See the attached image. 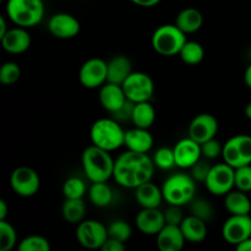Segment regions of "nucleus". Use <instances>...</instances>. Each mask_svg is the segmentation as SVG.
I'll return each mask as SVG.
<instances>
[{
  "label": "nucleus",
  "instance_id": "e433bc0d",
  "mask_svg": "<svg viewBox=\"0 0 251 251\" xmlns=\"http://www.w3.org/2000/svg\"><path fill=\"white\" fill-rule=\"evenodd\" d=\"M131 227L127 222L123 220H117L112 222L108 227V235L109 238L117 239L119 242L126 243L131 237Z\"/></svg>",
  "mask_w": 251,
  "mask_h": 251
},
{
  "label": "nucleus",
  "instance_id": "bb28decb",
  "mask_svg": "<svg viewBox=\"0 0 251 251\" xmlns=\"http://www.w3.org/2000/svg\"><path fill=\"white\" fill-rule=\"evenodd\" d=\"M154 120H156V110L150 100L135 103L131 115V122L134 126L150 129L153 125Z\"/></svg>",
  "mask_w": 251,
  "mask_h": 251
},
{
  "label": "nucleus",
  "instance_id": "473e14b6",
  "mask_svg": "<svg viewBox=\"0 0 251 251\" xmlns=\"http://www.w3.org/2000/svg\"><path fill=\"white\" fill-rule=\"evenodd\" d=\"M63 194L65 199H82L86 194V184L77 176L66 179L63 185Z\"/></svg>",
  "mask_w": 251,
  "mask_h": 251
},
{
  "label": "nucleus",
  "instance_id": "58836bf2",
  "mask_svg": "<svg viewBox=\"0 0 251 251\" xmlns=\"http://www.w3.org/2000/svg\"><path fill=\"white\" fill-rule=\"evenodd\" d=\"M211 168H212V166H210V164L206 162V158L201 157V158L190 168V176H193V178L195 179V181H198V183H205L208 174H210Z\"/></svg>",
  "mask_w": 251,
  "mask_h": 251
},
{
  "label": "nucleus",
  "instance_id": "a18cd8bd",
  "mask_svg": "<svg viewBox=\"0 0 251 251\" xmlns=\"http://www.w3.org/2000/svg\"><path fill=\"white\" fill-rule=\"evenodd\" d=\"M238 251H251V237L235 247Z\"/></svg>",
  "mask_w": 251,
  "mask_h": 251
},
{
  "label": "nucleus",
  "instance_id": "ddd939ff",
  "mask_svg": "<svg viewBox=\"0 0 251 251\" xmlns=\"http://www.w3.org/2000/svg\"><path fill=\"white\" fill-rule=\"evenodd\" d=\"M222 237L228 244L239 245L251 237L250 215H230L222 227Z\"/></svg>",
  "mask_w": 251,
  "mask_h": 251
},
{
  "label": "nucleus",
  "instance_id": "9b49d317",
  "mask_svg": "<svg viewBox=\"0 0 251 251\" xmlns=\"http://www.w3.org/2000/svg\"><path fill=\"white\" fill-rule=\"evenodd\" d=\"M10 185L14 193L19 196L31 198L38 193L41 188V179L34 169L26 166L17 167L10 176Z\"/></svg>",
  "mask_w": 251,
  "mask_h": 251
},
{
  "label": "nucleus",
  "instance_id": "5701e85b",
  "mask_svg": "<svg viewBox=\"0 0 251 251\" xmlns=\"http://www.w3.org/2000/svg\"><path fill=\"white\" fill-rule=\"evenodd\" d=\"M132 73L131 60L125 55H115L108 61L107 82L123 85L124 81Z\"/></svg>",
  "mask_w": 251,
  "mask_h": 251
},
{
  "label": "nucleus",
  "instance_id": "8fccbe9b",
  "mask_svg": "<svg viewBox=\"0 0 251 251\" xmlns=\"http://www.w3.org/2000/svg\"><path fill=\"white\" fill-rule=\"evenodd\" d=\"M245 117L251 120V102L248 103L247 107H245Z\"/></svg>",
  "mask_w": 251,
  "mask_h": 251
},
{
  "label": "nucleus",
  "instance_id": "f704fd0d",
  "mask_svg": "<svg viewBox=\"0 0 251 251\" xmlns=\"http://www.w3.org/2000/svg\"><path fill=\"white\" fill-rule=\"evenodd\" d=\"M21 77V69L14 61H6L0 68V82L4 86H11Z\"/></svg>",
  "mask_w": 251,
  "mask_h": 251
},
{
  "label": "nucleus",
  "instance_id": "4468645a",
  "mask_svg": "<svg viewBox=\"0 0 251 251\" xmlns=\"http://www.w3.org/2000/svg\"><path fill=\"white\" fill-rule=\"evenodd\" d=\"M218 131V120L210 113L199 114L189 125V137L199 144L215 139Z\"/></svg>",
  "mask_w": 251,
  "mask_h": 251
},
{
  "label": "nucleus",
  "instance_id": "f3484780",
  "mask_svg": "<svg viewBox=\"0 0 251 251\" xmlns=\"http://www.w3.org/2000/svg\"><path fill=\"white\" fill-rule=\"evenodd\" d=\"M136 227L142 234L157 235L166 226L164 213L158 208H142L135 218Z\"/></svg>",
  "mask_w": 251,
  "mask_h": 251
},
{
  "label": "nucleus",
  "instance_id": "c756f323",
  "mask_svg": "<svg viewBox=\"0 0 251 251\" xmlns=\"http://www.w3.org/2000/svg\"><path fill=\"white\" fill-rule=\"evenodd\" d=\"M179 56L188 65H198L205 58V49L199 42L186 41L179 51Z\"/></svg>",
  "mask_w": 251,
  "mask_h": 251
},
{
  "label": "nucleus",
  "instance_id": "49530a36",
  "mask_svg": "<svg viewBox=\"0 0 251 251\" xmlns=\"http://www.w3.org/2000/svg\"><path fill=\"white\" fill-rule=\"evenodd\" d=\"M7 211H9V208H7L6 202L4 200H0V221L6 220Z\"/></svg>",
  "mask_w": 251,
  "mask_h": 251
},
{
  "label": "nucleus",
  "instance_id": "a878e982",
  "mask_svg": "<svg viewBox=\"0 0 251 251\" xmlns=\"http://www.w3.org/2000/svg\"><path fill=\"white\" fill-rule=\"evenodd\" d=\"M225 207L230 215H250L251 201L247 193L237 189L226 195Z\"/></svg>",
  "mask_w": 251,
  "mask_h": 251
},
{
  "label": "nucleus",
  "instance_id": "cd10ccee",
  "mask_svg": "<svg viewBox=\"0 0 251 251\" xmlns=\"http://www.w3.org/2000/svg\"><path fill=\"white\" fill-rule=\"evenodd\" d=\"M64 220L71 225L82 222L86 213V205L83 199H65L61 208Z\"/></svg>",
  "mask_w": 251,
  "mask_h": 251
},
{
  "label": "nucleus",
  "instance_id": "ea45409f",
  "mask_svg": "<svg viewBox=\"0 0 251 251\" xmlns=\"http://www.w3.org/2000/svg\"><path fill=\"white\" fill-rule=\"evenodd\" d=\"M223 146L220 141L216 139H211L208 141L201 144V153L206 159H215L217 157L222 156Z\"/></svg>",
  "mask_w": 251,
  "mask_h": 251
},
{
  "label": "nucleus",
  "instance_id": "6ab92c4d",
  "mask_svg": "<svg viewBox=\"0 0 251 251\" xmlns=\"http://www.w3.org/2000/svg\"><path fill=\"white\" fill-rule=\"evenodd\" d=\"M98 98H100V105L112 114L119 110L127 100L123 86L110 82H105L100 87Z\"/></svg>",
  "mask_w": 251,
  "mask_h": 251
},
{
  "label": "nucleus",
  "instance_id": "6e6552de",
  "mask_svg": "<svg viewBox=\"0 0 251 251\" xmlns=\"http://www.w3.org/2000/svg\"><path fill=\"white\" fill-rule=\"evenodd\" d=\"M205 185L212 195L226 196L235 188V168L226 162L212 166Z\"/></svg>",
  "mask_w": 251,
  "mask_h": 251
},
{
  "label": "nucleus",
  "instance_id": "423d86ee",
  "mask_svg": "<svg viewBox=\"0 0 251 251\" xmlns=\"http://www.w3.org/2000/svg\"><path fill=\"white\" fill-rule=\"evenodd\" d=\"M186 41V34L176 24H168L162 25L153 32L151 44L159 55L173 56L179 54Z\"/></svg>",
  "mask_w": 251,
  "mask_h": 251
},
{
  "label": "nucleus",
  "instance_id": "412c9836",
  "mask_svg": "<svg viewBox=\"0 0 251 251\" xmlns=\"http://www.w3.org/2000/svg\"><path fill=\"white\" fill-rule=\"evenodd\" d=\"M124 146L129 151L140 152V153H147L151 151L153 146V136L149 129L136 127L125 131V142Z\"/></svg>",
  "mask_w": 251,
  "mask_h": 251
},
{
  "label": "nucleus",
  "instance_id": "a211bd4d",
  "mask_svg": "<svg viewBox=\"0 0 251 251\" xmlns=\"http://www.w3.org/2000/svg\"><path fill=\"white\" fill-rule=\"evenodd\" d=\"M0 41L5 51L10 54H22L31 47L32 39L26 28L17 26L15 28H10Z\"/></svg>",
  "mask_w": 251,
  "mask_h": 251
},
{
  "label": "nucleus",
  "instance_id": "72a5a7b5",
  "mask_svg": "<svg viewBox=\"0 0 251 251\" xmlns=\"http://www.w3.org/2000/svg\"><path fill=\"white\" fill-rule=\"evenodd\" d=\"M190 212L191 215L201 218L205 222H210L213 218V215H215L212 205L207 200L196 198H194V200L190 202Z\"/></svg>",
  "mask_w": 251,
  "mask_h": 251
},
{
  "label": "nucleus",
  "instance_id": "f8f14e48",
  "mask_svg": "<svg viewBox=\"0 0 251 251\" xmlns=\"http://www.w3.org/2000/svg\"><path fill=\"white\" fill-rule=\"evenodd\" d=\"M108 77V63L100 58L86 60L78 71V80L86 88H100Z\"/></svg>",
  "mask_w": 251,
  "mask_h": 251
},
{
  "label": "nucleus",
  "instance_id": "0eeeda50",
  "mask_svg": "<svg viewBox=\"0 0 251 251\" xmlns=\"http://www.w3.org/2000/svg\"><path fill=\"white\" fill-rule=\"evenodd\" d=\"M223 161L233 168L251 164V136L235 135L223 145Z\"/></svg>",
  "mask_w": 251,
  "mask_h": 251
},
{
  "label": "nucleus",
  "instance_id": "7ed1b4c3",
  "mask_svg": "<svg viewBox=\"0 0 251 251\" xmlns=\"http://www.w3.org/2000/svg\"><path fill=\"white\" fill-rule=\"evenodd\" d=\"M91 142L100 149L108 152L115 151L124 146L125 131L119 122L110 118H102L96 120L91 126Z\"/></svg>",
  "mask_w": 251,
  "mask_h": 251
},
{
  "label": "nucleus",
  "instance_id": "aec40b11",
  "mask_svg": "<svg viewBox=\"0 0 251 251\" xmlns=\"http://www.w3.org/2000/svg\"><path fill=\"white\" fill-rule=\"evenodd\" d=\"M185 242L180 226L166 225L157 234V248L161 251H180Z\"/></svg>",
  "mask_w": 251,
  "mask_h": 251
},
{
  "label": "nucleus",
  "instance_id": "393cba45",
  "mask_svg": "<svg viewBox=\"0 0 251 251\" xmlns=\"http://www.w3.org/2000/svg\"><path fill=\"white\" fill-rule=\"evenodd\" d=\"M176 25L185 34L195 33L202 27L203 16L195 7H186L176 15Z\"/></svg>",
  "mask_w": 251,
  "mask_h": 251
},
{
  "label": "nucleus",
  "instance_id": "dca6fc26",
  "mask_svg": "<svg viewBox=\"0 0 251 251\" xmlns=\"http://www.w3.org/2000/svg\"><path fill=\"white\" fill-rule=\"evenodd\" d=\"M173 151L174 156H176V167L183 169H190L202 157L201 145L191 137L179 140L174 146Z\"/></svg>",
  "mask_w": 251,
  "mask_h": 251
},
{
  "label": "nucleus",
  "instance_id": "4be33fe9",
  "mask_svg": "<svg viewBox=\"0 0 251 251\" xmlns=\"http://www.w3.org/2000/svg\"><path fill=\"white\" fill-rule=\"evenodd\" d=\"M135 190V198L142 208H158L164 200L162 188L151 183V180L141 184Z\"/></svg>",
  "mask_w": 251,
  "mask_h": 251
},
{
  "label": "nucleus",
  "instance_id": "3c124183",
  "mask_svg": "<svg viewBox=\"0 0 251 251\" xmlns=\"http://www.w3.org/2000/svg\"><path fill=\"white\" fill-rule=\"evenodd\" d=\"M0 1H5V0H0Z\"/></svg>",
  "mask_w": 251,
  "mask_h": 251
},
{
  "label": "nucleus",
  "instance_id": "f257e3e1",
  "mask_svg": "<svg viewBox=\"0 0 251 251\" xmlns=\"http://www.w3.org/2000/svg\"><path fill=\"white\" fill-rule=\"evenodd\" d=\"M154 162L147 153L129 151L120 154L115 159L113 178L127 189H136L141 184L150 181L153 176Z\"/></svg>",
  "mask_w": 251,
  "mask_h": 251
},
{
  "label": "nucleus",
  "instance_id": "a19ab883",
  "mask_svg": "<svg viewBox=\"0 0 251 251\" xmlns=\"http://www.w3.org/2000/svg\"><path fill=\"white\" fill-rule=\"evenodd\" d=\"M181 206L176 205H169L168 208L164 211V220H166V225H173V226H180L183 222L184 216L181 212Z\"/></svg>",
  "mask_w": 251,
  "mask_h": 251
},
{
  "label": "nucleus",
  "instance_id": "1a4fd4ad",
  "mask_svg": "<svg viewBox=\"0 0 251 251\" xmlns=\"http://www.w3.org/2000/svg\"><path fill=\"white\" fill-rule=\"evenodd\" d=\"M126 98L134 103L147 102L154 93V83L151 76L141 71H132L123 83Z\"/></svg>",
  "mask_w": 251,
  "mask_h": 251
},
{
  "label": "nucleus",
  "instance_id": "de8ad7c7",
  "mask_svg": "<svg viewBox=\"0 0 251 251\" xmlns=\"http://www.w3.org/2000/svg\"><path fill=\"white\" fill-rule=\"evenodd\" d=\"M10 28H7L6 20H5V16H0V38L9 31Z\"/></svg>",
  "mask_w": 251,
  "mask_h": 251
},
{
  "label": "nucleus",
  "instance_id": "f03ea898",
  "mask_svg": "<svg viewBox=\"0 0 251 251\" xmlns=\"http://www.w3.org/2000/svg\"><path fill=\"white\" fill-rule=\"evenodd\" d=\"M115 161L110 152L91 145L82 153V168L91 183H102L113 178Z\"/></svg>",
  "mask_w": 251,
  "mask_h": 251
},
{
  "label": "nucleus",
  "instance_id": "39448f33",
  "mask_svg": "<svg viewBox=\"0 0 251 251\" xmlns=\"http://www.w3.org/2000/svg\"><path fill=\"white\" fill-rule=\"evenodd\" d=\"M162 193L168 205L184 206L190 203L195 198L196 181L190 174H173L163 183Z\"/></svg>",
  "mask_w": 251,
  "mask_h": 251
},
{
  "label": "nucleus",
  "instance_id": "c85d7f7f",
  "mask_svg": "<svg viewBox=\"0 0 251 251\" xmlns=\"http://www.w3.org/2000/svg\"><path fill=\"white\" fill-rule=\"evenodd\" d=\"M88 196H90L91 203L95 205L96 207H107L113 200L112 189L108 185L107 181L92 183L90 190H88Z\"/></svg>",
  "mask_w": 251,
  "mask_h": 251
},
{
  "label": "nucleus",
  "instance_id": "37998d69",
  "mask_svg": "<svg viewBox=\"0 0 251 251\" xmlns=\"http://www.w3.org/2000/svg\"><path fill=\"white\" fill-rule=\"evenodd\" d=\"M103 251H124L125 250V243L119 242L113 238H108L105 243L103 244L102 249Z\"/></svg>",
  "mask_w": 251,
  "mask_h": 251
},
{
  "label": "nucleus",
  "instance_id": "79ce46f5",
  "mask_svg": "<svg viewBox=\"0 0 251 251\" xmlns=\"http://www.w3.org/2000/svg\"><path fill=\"white\" fill-rule=\"evenodd\" d=\"M134 105H135L134 102H131V100H127L126 103H125V104L123 105L119 110H117L115 113H113V117H114V119L118 120V122H124V120H127V119L131 120Z\"/></svg>",
  "mask_w": 251,
  "mask_h": 251
},
{
  "label": "nucleus",
  "instance_id": "c03bdc74",
  "mask_svg": "<svg viewBox=\"0 0 251 251\" xmlns=\"http://www.w3.org/2000/svg\"><path fill=\"white\" fill-rule=\"evenodd\" d=\"M132 4L141 7H153L161 2V0H130Z\"/></svg>",
  "mask_w": 251,
  "mask_h": 251
},
{
  "label": "nucleus",
  "instance_id": "2eb2a0df",
  "mask_svg": "<svg viewBox=\"0 0 251 251\" xmlns=\"http://www.w3.org/2000/svg\"><path fill=\"white\" fill-rule=\"evenodd\" d=\"M48 29L59 39H70L80 33V21L68 12H58L50 17Z\"/></svg>",
  "mask_w": 251,
  "mask_h": 251
},
{
  "label": "nucleus",
  "instance_id": "20e7f679",
  "mask_svg": "<svg viewBox=\"0 0 251 251\" xmlns=\"http://www.w3.org/2000/svg\"><path fill=\"white\" fill-rule=\"evenodd\" d=\"M6 16L14 25L31 28L44 17L43 0H7Z\"/></svg>",
  "mask_w": 251,
  "mask_h": 251
},
{
  "label": "nucleus",
  "instance_id": "7c9ffc66",
  "mask_svg": "<svg viewBox=\"0 0 251 251\" xmlns=\"http://www.w3.org/2000/svg\"><path fill=\"white\" fill-rule=\"evenodd\" d=\"M17 242L16 230L11 223L6 220L0 221V251H10L14 249Z\"/></svg>",
  "mask_w": 251,
  "mask_h": 251
},
{
  "label": "nucleus",
  "instance_id": "09e8293b",
  "mask_svg": "<svg viewBox=\"0 0 251 251\" xmlns=\"http://www.w3.org/2000/svg\"><path fill=\"white\" fill-rule=\"evenodd\" d=\"M244 81H245V85H247L249 88H251V64L248 66L247 70H245Z\"/></svg>",
  "mask_w": 251,
  "mask_h": 251
},
{
  "label": "nucleus",
  "instance_id": "b1692460",
  "mask_svg": "<svg viewBox=\"0 0 251 251\" xmlns=\"http://www.w3.org/2000/svg\"><path fill=\"white\" fill-rule=\"evenodd\" d=\"M203 220L190 215L184 217L183 222L180 223V229L185 237L186 242L189 243H201L207 237V226Z\"/></svg>",
  "mask_w": 251,
  "mask_h": 251
},
{
  "label": "nucleus",
  "instance_id": "9d476101",
  "mask_svg": "<svg viewBox=\"0 0 251 251\" xmlns=\"http://www.w3.org/2000/svg\"><path fill=\"white\" fill-rule=\"evenodd\" d=\"M108 238V228L96 220L82 221L76 228V239L86 249H102Z\"/></svg>",
  "mask_w": 251,
  "mask_h": 251
},
{
  "label": "nucleus",
  "instance_id": "c9c22d12",
  "mask_svg": "<svg viewBox=\"0 0 251 251\" xmlns=\"http://www.w3.org/2000/svg\"><path fill=\"white\" fill-rule=\"evenodd\" d=\"M154 166L158 167L163 171H169L173 167H176V156H174L173 149L169 147H161L156 151L153 156Z\"/></svg>",
  "mask_w": 251,
  "mask_h": 251
},
{
  "label": "nucleus",
  "instance_id": "4c0bfd02",
  "mask_svg": "<svg viewBox=\"0 0 251 251\" xmlns=\"http://www.w3.org/2000/svg\"><path fill=\"white\" fill-rule=\"evenodd\" d=\"M235 189L244 193L251 191V164L235 168Z\"/></svg>",
  "mask_w": 251,
  "mask_h": 251
},
{
  "label": "nucleus",
  "instance_id": "2f4dec72",
  "mask_svg": "<svg viewBox=\"0 0 251 251\" xmlns=\"http://www.w3.org/2000/svg\"><path fill=\"white\" fill-rule=\"evenodd\" d=\"M19 251H49L50 243L42 235H28L20 242Z\"/></svg>",
  "mask_w": 251,
  "mask_h": 251
}]
</instances>
